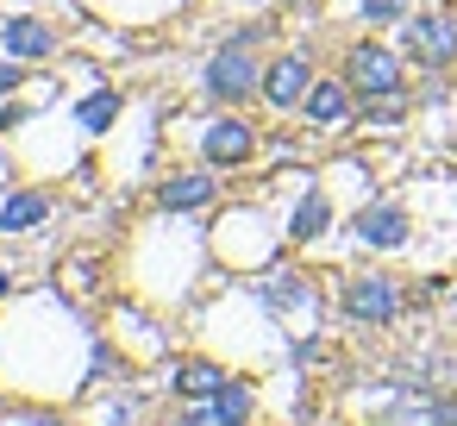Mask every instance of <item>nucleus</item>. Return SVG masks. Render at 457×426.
<instances>
[{
	"instance_id": "5701e85b",
	"label": "nucleus",
	"mask_w": 457,
	"mask_h": 426,
	"mask_svg": "<svg viewBox=\"0 0 457 426\" xmlns=\"http://www.w3.org/2000/svg\"><path fill=\"white\" fill-rule=\"evenodd\" d=\"M451 313H457V288H451Z\"/></svg>"
},
{
	"instance_id": "9d476101",
	"label": "nucleus",
	"mask_w": 457,
	"mask_h": 426,
	"mask_svg": "<svg viewBox=\"0 0 457 426\" xmlns=\"http://www.w3.org/2000/svg\"><path fill=\"white\" fill-rule=\"evenodd\" d=\"M263 413V401H257V382L251 376H226L213 395H201V401H182L170 420L176 426H245V420H257Z\"/></svg>"
},
{
	"instance_id": "f3484780",
	"label": "nucleus",
	"mask_w": 457,
	"mask_h": 426,
	"mask_svg": "<svg viewBox=\"0 0 457 426\" xmlns=\"http://www.w3.org/2000/svg\"><path fill=\"white\" fill-rule=\"evenodd\" d=\"M120 113H126V95L120 88H88V95H76V132H88V138H107L113 126H120Z\"/></svg>"
},
{
	"instance_id": "9b49d317",
	"label": "nucleus",
	"mask_w": 457,
	"mask_h": 426,
	"mask_svg": "<svg viewBox=\"0 0 457 426\" xmlns=\"http://www.w3.org/2000/svg\"><path fill=\"white\" fill-rule=\"evenodd\" d=\"M220 207V170H207V163H188V170H170V176H157V188H151V213H213Z\"/></svg>"
},
{
	"instance_id": "1a4fd4ad",
	"label": "nucleus",
	"mask_w": 457,
	"mask_h": 426,
	"mask_svg": "<svg viewBox=\"0 0 457 426\" xmlns=\"http://www.w3.org/2000/svg\"><path fill=\"white\" fill-rule=\"evenodd\" d=\"M332 220H338V195H332V182H326V176H301V182H295V195L282 201L288 245H295V251L320 245V238L332 232Z\"/></svg>"
},
{
	"instance_id": "6e6552de",
	"label": "nucleus",
	"mask_w": 457,
	"mask_h": 426,
	"mask_svg": "<svg viewBox=\"0 0 457 426\" xmlns=\"http://www.w3.org/2000/svg\"><path fill=\"white\" fill-rule=\"evenodd\" d=\"M401 51L413 70H457V7H420L401 20Z\"/></svg>"
},
{
	"instance_id": "20e7f679",
	"label": "nucleus",
	"mask_w": 457,
	"mask_h": 426,
	"mask_svg": "<svg viewBox=\"0 0 457 426\" xmlns=\"http://www.w3.org/2000/svg\"><path fill=\"white\" fill-rule=\"evenodd\" d=\"M182 138H188L195 163H207V170H245V163H257V151L270 145L245 107H213V113L188 120Z\"/></svg>"
},
{
	"instance_id": "2eb2a0df",
	"label": "nucleus",
	"mask_w": 457,
	"mask_h": 426,
	"mask_svg": "<svg viewBox=\"0 0 457 426\" xmlns=\"http://www.w3.org/2000/svg\"><path fill=\"white\" fill-rule=\"evenodd\" d=\"M357 88L345 82V76H320L313 88H307V101H301V120L313 126V132H338V126H351L357 120Z\"/></svg>"
},
{
	"instance_id": "f8f14e48",
	"label": "nucleus",
	"mask_w": 457,
	"mask_h": 426,
	"mask_svg": "<svg viewBox=\"0 0 457 426\" xmlns=\"http://www.w3.org/2000/svg\"><path fill=\"white\" fill-rule=\"evenodd\" d=\"M320 82V70H313V51L301 45V51H276L270 63H263V107L270 113H301V101H307V88Z\"/></svg>"
},
{
	"instance_id": "f257e3e1",
	"label": "nucleus",
	"mask_w": 457,
	"mask_h": 426,
	"mask_svg": "<svg viewBox=\"0 0 457 426\" xmlns=\"http://www.w3.org/2000/svg\"><path fill=\"white\" fill-rule=\"evenodd\" d=\"M207 251L220 270H238V276H263L270 263H282L288 251V226L270 201H245V207H220L213 226H207Z\"/></svg>"
},
{
	"instance_id": "aec40b11",
	"label": "nucleus",
	"mask_w": 457,
	"mask_h": 426,
	"mask_svg": "<svg viewBox=\"0 0 457 426\" xmlns=\"http://www.w3.org/2000/svg\"><path fill=\"white\" fill-rule=\"evenodd\" d=\"M351 13H357L363 26H376V32H388V26H401V20L413 13V0H351Z\"/></svg>"
},
{
	"instance_id": "412c9836",
	"label": "nucleus",
	"mask_w": 457,
	"mask_h": 426,
	"mask_svg": "<svg viewBox=\"0 0 457 426\" xmlns=\"http://www.w3.org/2000/svg\"><path fill=\"white\" fill-rule=\"evenodd\" d=\"M26 70H32V63H20V57L0 51V101H13V95L26 88Z\"/></svg>"
},
{
	"instance_id": "ddd939ff",
	"label": "nucleus",
	"mask_w": 457,
	"mask_h": 426,
	"mask_svg": "<svg viewBox=\"0 0 457 426\" xmlns=\"http://www.w3.org/2000/svg\"><path fill=\"white\" fill-rule=\"evenodd\" d=\"M57 220V195L38 188V182H13L0 188V238H26V232H45Z\"/></svg>"
},
{
	"instance_id": "4be33fe9",
	"label": "nucleus",
	"mask_w": 457,
	"mask_h": 426,
	"mask_svg": "<svg viewBox=\"0 0 457 426\" xmlns=\"http://www.w3.org/2000/svg\"><path fill=\"white\" fill-rule=\"evenodd\" d=\"M7 301H13V270L0 263V307H7Z\"/></svg>"
},
{
	"instance_id": "423d86ee",
	"label": "nucleus",
	"mask_w": 457,
	"mask_h": 426,
	"mask_svg": "<svg viewBox=\"0 0 457 426\" xmlns=\"http://www.w3.org/2000/svg\"><path fill=\"white\" fill-rule=\"evenodd\" d=\"M345 232H351V251H363V257H407L420 245L407 195H370V201H357V213H351Z\"/></svg>"
},
{
	"instance_id": "39448f33",
	"label": "nucleus",
	"mask_w": 457,
	"mask_h": 426,
	"mask_svg": "<svg viewBox=\"0 0 457 426\" xmlns=\"http://www.w3.org/2000/svg\"><path fill=\"white\" fill-rule=\"evenodd\" d=\"M251 295L263 301V313L282 326V332H320V276L301 270V263H270L263 276H251Z\"/></svg>"
},
{
	"instance_id": "6ab92c4d",
	"label": "nucleus",
	"mask_w": 457,
	"mask_h": 426,
	"mask_svg": "<svg viewBox=\"0 0 457 426\" xmlns=\"http://www.w3.org/2000/svg\"><path fill=\"white\" fill-rule=\"evenodd\" d=\"M120 376H132V357L120 351V338L95 332V345H88V382H120Z\"/></svg>"
},
{
	"instance_id": "4468645a",
	"label": "nucleus",
	"mask_w": 457,
	"mask_h": 426,
	"mask_svg": "<svg viewBox=\"0 0 457 426\" xmlns=\"http://www.w3.org/2000/svg\"><path fill=\"white\" fill-rule=\"evenodd\" d=\"M0 51L20 57V63H51L63 51V32L45 13H7V20H0Z\"/></svg>"
},
{
	"instance_id": "f03ea898",
	"label": "nucleus",
	"mask_w": 457,
	"mask_h": 426,
	"mask_svg": "<svg viewBox=\"0 0 457 426\" xmlns=\"http://www.w3.org/2000/svg\"><path fill=\"white\" fill-rule=\"evenodd\" d=\"M263 38H270V20L226 32V38L201 57V70H195V95H201L207 107H251V101L263 95V57H257Z\"/></svg>"
},
{
	"instance_id": "a211bd4d",
	"label": "nucleus",
	"mask_w": 457,
	"mask_h": 426,
	"mask_svg": "<svg viewBox=\"0 0 457 426\" xmlns=\"http://www.w3.org/2000/svg\"><path fill=\"white\" fill-rule=\"evenodd\" d=\"M82 7H95L113 26H157V20H170L182 7V0H82Z\"/></svg>"
},
{
	"instance_id": "7ed1b4c3",
	"label": "nucleus",
	"mask_w": 457,
	"mask_h": 426,
	"mask_svg": "<svg viewBox=\"0 0 457 426\" xmlns=\"http://www.w3.org/2000/svg\"><path fill=\"white\" fill-rule=\"evenodd\" d=\"M407 301H413V288H407L395 270H357V276H345V282L332 288V313H338L345 326H357V332H388V326H401V320H407Z\"/></svg>"
},
{
	"instance_id": "dca6fc26",
	"label": "nucleus",
	"mask_w": 457,
	"mask_h": 426,
	"mask_svg": "<svg viewBox=\"0 0 457 426\" xmlns=\"http://www.w3.org/2000/svg\"><path fill=\"white\" fill-rule=\"evenodd\" d=\"M226 376H232V370H226L220 357H176V363H170V395H176V401H201V395H213Z\"/></svg>"
},
{
	"instance_id": "0eeeda50",
	"label": "nucleus",
	"mask_w": 457,
	"mask_h": 426,
	"mask_svg": "<svg viewBox=\"0 0 457 426\" xmlns=\"http://www.w3.org/2000/svg\"><path fill=\"white\" fill-rule=\"evenodd\" d=\"M338 76L357 88V101H370V95H407V88H413V63H407L401 38H395V45H388V38H357V45L338 57Z\"/></svg>"
}]
</instances>
